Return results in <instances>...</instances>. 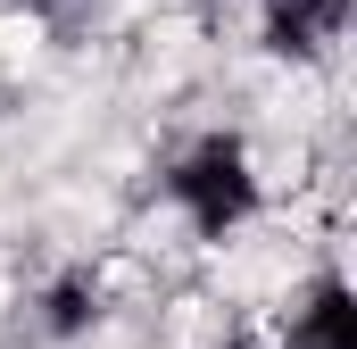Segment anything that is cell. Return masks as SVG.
<instances>
[{
	"label": "cell",
	"mask_w": 357,
	"mask_h": 349,
	"mask_svg": "<svg viewBox=\"0 0 357 349\" xmlns=\"http://www.w3.org/2000/svg\"><path fill=\"white\" fill-rule=\"evenodd\" d=\"M158 191H167V208L191 225V242H225V233H241V225L258 216V200H266L258 158H250L241 133H199L175 167L158 174Z\"/></svg>",
	"instance_id": "obj_1"
},
{
	"label": "cell",
	"mask_w": 357,
	"mask_h": 349,
	"mask_svg": "<svg viewBox=\"0 0 357 349\" xmlns=\"http://www.w3.org/2000/svg\"><path fill=\"white\" fill-rule=\"evenodd\" d=\"M349 34V0H266V42L282 59H333Z\"/></svg>",
	"instance_id": "obj_2"
},
{
	"label": "cell",
	"mask_w": 357,
	"mask_h": 349,
	"mask_svg": "<svg viewBox=\"0 0 357 349\" xmlns=\"http://www.w3.org/2000/svg\"><path fill=\"white\" fill-rule=\"evenodd\" d=\"M282 349H357L349 291H341V283H316V291L291 308V333H282Z\"/></svg>",
	"instance_id": "obj_3"
}]
</instances>
